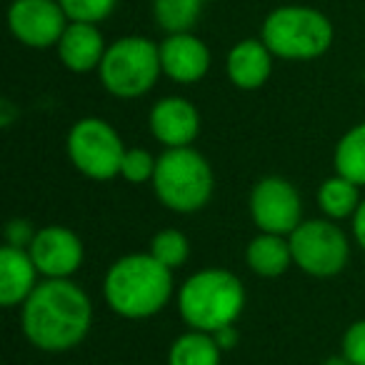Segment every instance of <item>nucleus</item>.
<instances>
[{
    "label": "nucleus",
    "instance_id": "1",
    "mask_svg": "<svg viewBox=\"0 0 365 365\" xmlns=\"http://www.w3.org/2000/svg\"><path fill=\"white\" fill-rule=\"evenodd\" d=\"M23 333L43 353H68L86 340L93 303L71 278H46L21 305Z\"/></svg>",
    "mask_w": 365,
    "mask_h": 365
},
{
    "label": "nucleus",
    "instance_id": "2",
    "mask_svg": "<svg viewBox=\"0 0 365 365\" xmlns=\"http://www.w3.org/2000/svg\"><path fill=\"white\" fill-rule=\"evenodd\" d=\"M108 308L128 320H145L160 313L173 295V270L150 253L118 258L103 280Z\"/></svg>",
    "mask_w": 365,
    "mask_h": 365
},
{
    "label": "nucleus",
    "instance_id": "3",
    "mask_svg": "<svg viewBox=\"0 0 365 365\" xmlns=\"http://www.w3.org/2000/svg\"><path fill=\"white\" fill-rule=\"evenodd\" d=\"M245 308V288L240 278L223 268L193 273L178 293V310L185 325L203 333H215L235 325Z\"/></svg>",
    "mask_w": 365,
    "mask_h": 365
},
{
    "label": "nucleus",
    "instance_id": "4",
    "mask_svg": "<svg viewBox=\"0 0 365 365\" xmlns=\"http://www.w3.org/2000/svg\"><path fill=\"white\" fill-rule=\"evenodd\" d=\"M153 193L168 210L190 215L210 203L215 190V175L208 158L195 148H165L158 155Z\"/></svg>",
    "mask_w": 365,
    "mask_h": 365
},
{
    "label": "nucleus",
    "instance_id": "5",
    "mask_svg": "<svg viewBox=\"0 0 365 365\" xmlns=\"http://www.w3.org/2000/svg\"><path fill=\"white\" fill-rule=\"evenodd\" d=\"M260 38L280 61H315L330 51L335 28L315 8L280 6L265 16Z\"/></svg>",
    "mask_w": 365,
    "mask_h": 365
},
{
    "label": "nucleus",
    "instance_id": "6",
    "mask_svg": "<svg viewBox=\"0 0 365 365\" xmlns=\"http://www.w3.org/2000/svg\"><path fill=\"white\" fill-rule=\"evenodd\" d=\"M160 73V46L140 36H125L110 43L98 68L103 88L123 101L150 93Z\"/></svg>",
    "mask_w": 365,
    "mask_h": 365
},
{
    "label": "nucleus",
    "instance_id": "7",
    "mask_svg": "<svg viewBox=\"0 0 365 365\" xmlns=\"http://www.w3.org/2000/svg\"><path fill=\"white\" fill-rule=\"evenodd\" d=\"M125 145L118 130L103 118H83L68 133V158L81 175L91 180H110L120 175Z\"/></svg>",
    "mask_w": 365,
    "mask_h": 365
},
{
    "label": "nucleus",
    "instance_id": "8",
    "mask_svg": "<svg viewBox=\"0 0 365 365\" xmlns=\"http://www.w3.org/2000/svg\"><path fill=\"white\" fill-rule=\"evenodd\" d=\"M293 263L313 278H333L343 273L350 258L348 235L333 220H303L288 235Z\"/></svg>",
    "mask_w": 365,
    "mask_h": 365
},
{
    "label": "nucleus",
    "instance_id": "9",
    "mask_svg": "<svg viewBox=\"0 0 365 365\" xmlns=\"http://www.w3.org/2000/svg\"><path fill=\"white\" fill-rule=\"evenodd\" d=\"M250 218L260 233L290 235L303 223V200L295 185L280 175L258 180L248 198Z\"/></svg>",
    "mask_w": 365,
    "mask_h": 365
},
{
    "label": "nucleus",
    "instance_id": "10",
    "mask_svg": "<svg viewBox=\"0 0 365 365\" xmlns=\"http://www.w3.org/2000/svg\"><path fill=\"white\" fill-rule=\"evenodd\" d=\"M68 16L58 0H13L8 8V28L13 38L28 48H53L68 28Z\"/></svg>",
    "mask_w": 365,
    "mask_h": 365
},
{
    "label": "nucleus",
    "instance_id": "11",
    "mask_svg": "<svg viewBox=\"0 0 365 365\" xmlns=\"http://www.w3.org/2000/svg\"><path fill=\"white\" fill-rule=\"evenodd\" d=\"M33 263L43 278H71L83 263V240L66 225L38 228L33 243L28 245Z\"/></svg>",
    "mask_w": 365,
    "mask_h": 365
},
{
    "label": "nucleus",
    "instance_id": "12",
    "mask_svg": "<svg viewBox=\"0 0 365 365\" xmlns=\"http://www.w3.org/2000/svg\"><path fill=\"white\" fill-rule=\"evenodd\" d=\"M150 133L165 148H188L200 133V113L188 98L168 96L150 108Z\"/></svg>",
    "mask_w": 365,
    "mask_h": 365
},
{
    "label": "nucleus",
    "instance_id": "13",
    "mask_svg": "<svg viewBox=\"0 0 365 365\" xmlns=\"http://www.w3.org/2000/svg\"><path fill=\"white\" fill-rule=\"evenodd\" d=\"M160 66L173 83L190 86L208 76L210 51L193 33H173L160 43Z\"/></svg>",
    "mask_w": 365,
    "mask_h": 365
},
{
    "label": "nucleus",
    "instance_id": "14",
    "mask_svg": "<svg viewBox=\"0 0 365 365\" xmlns=\"http://www.w3.org/2000/svg\"><path fill=\"white\" fill-rule=\"evenodd\" d=\"M273 58L275 56L263 43V38H245L235 43L225 58L228 81L240 91H258L273 73Z\"/></svg>",
    "mask_w": 365,
    "mask_h": 365
},
{
    "label": "nucleus",
    "instance_id": "15",
    "mask_svg": "<svg viewBox=\"0 0 365 365\" xmlns=\"http://www.w3.org/2000/svg\"><path fill=\"white\" fill-rule=\"evenodd\" d=\"M58 58L71 73L98 71L108 46L96 23H68L66 33L58 41Z\"/></svg>",
    "mask_w": 365,
    "mask_h": 365
},
{
    "label": "nucleus",
    "instance_id": "16",
    "mask_svg": "<svg viewBox=\"0 0 365 365\" xmlns=\"http://www.w3.org/2000/svg\"><path fill=\"white\" fill-rule=\"evenodd\" d=\"M38 268L33 263L28 248L3 245L0 248V303L6 308H16L28 300V295L38 285Z\"/></svg>",
    "mask_w": 365,
    "mask_h": 365
},
{
    "label": "nucleus",
    "instance_id": "17",
    "mask_svg": "<svg viewBox=\"0 0 365 365\" xmlns=\"http://www.w3.org/2000/svg\"><path fill=\"white\" fill-rule=\"evenodd\" d=\"M245 263L260 278H280L293 263L288 235L258 233L245 248Z\"/></svg>",
    "mask_w": 365,
    "mask_h": 365
},
{
    "label": "nucleus",
    "instance_id": "18",
    "mask_svg": "<svg viewBox=\"0 0 365 365\" xmlns=\"http://www.w3.org/2000/svg\"><path fill=\"white\" fill-rule=\"evenodd\" d=\"M220 345L213 333L193 330L178 335L168 350V365H220Z\"/></svg>",
    "mask_w": 365,
    "mask_h": 365
},
{
    "label": "nucleus",
    "instance_id": "19",
    "mask_svg": "<svg viewBox=\"0 0 365 365\" xmlns=\"http://www.w3.org/2000/svg\"><path fill=\"white\" fill-rule=\"evenodd\" d=\"M333 168L338 175L365 188V123H358L338 140L333 153Z\"/></svg>",
    "mask_w": 365,
    "mask_h": 365
},
{
    "label": "nucleus",
    "instance_id": "20",
    "mask_svg": "<svg viewBox=\"0 0 365 365\" xmlns=\"http://www.w3.org/2000/svg\"><path fill=\"white\" fill-rule=\"evenodd\" d=\"M360 200H363L360 198V185H355L353 180L338 175V173L328 178L318 190V205L330 220L353 218Z\"/></svg>",
    "mask_w": 365,
    "mask_h": 365
},
{
    "label": "nucleus",
    "instance_id": "21",
    "mask_svg": "<svg viewBox=\"0 0 365 365\" xmlns=\"http://www.w3.org/2000/svg\"><path fill=\"white\" fill-rule=\"evenodd\" d=\"M203 6L205 0H153V18L168 36L190 33L198 26Z\"/></svg>",
    "mask_w": 365,
    "mask_h": 365
},
{
    "label": "nucleus",
    "instance_id": "22",
    "mask_svg": "<svg viewBox=\"0 0 365 365\" xmlns=\"http://www.w3.org/2000/svg\"><path fill=\"white\" fill-rule=\"evenodd\" d=\"M148 253L153 255L155 260H160L165 268L175 270L180 265H185L190 255V243L188 238L175 228H165V230H158L150 240V250Z\"/></svg>",
    "mask_w": 365,
    "mask_h": 365
},
{
    "label": "nucleus",
    "instance_id": "23",
    "mask_svg": "<svg viewBox=\"0 0 365 365\" xmlns=\"http://www.w3.org/2000/svg\"><path fill=\"white\" fill-rule=\"evenodd\" d=\"M71 23H103L113 16L118 0H58Z\"/></svg>",
    "mask_w": 365,
    "mask_h": 365
},
{
    "label": "nucleus",
    "instance_id": "24",
    "mask_svg": "<svg viewBox=\"0 0 365 365\" xmlns=\"http://www.w3.org/2000/svg\"><path fill=\"white\" fill-rule=\"evenodd\" d=\"M155 163L158 158H153L143 148H125V155H123L120 163V175L128 182H135V185L150 182L153 175H155Z\"/></svg>",
    "mask_w": 365,
    "mask_h": 365
},
{
    "label": "nucleus",
    "instance_id": "25",
    "mask_svg": "<svg viewBox=\"0 0 365 365\" xmlns=\"http://www.w3.org/2000/svg\"><path fill=\"white\" fill-rule=\"evenodd\" d=\"M343 355L353 365H365V318L355 320L343 335Z\"/></svg>",
    "mask_w": 365,
    "mask_h": 365
},
{
    "label": "nucleus",
    "instance_id": "26",
    "mask_svg": "<svg viewBox=\"0 0 365 365\" xmlns=\"http://www.w3.org/2000/svg\"><path fill=\"white\" fill-rule=\"evenodd\" d=\"M38 230L28 223L26 218H13L6 228V243L8 245H16V248H28L36 238Z\"/></svg>",
    "mask_w": 365,
    "mask_h": 365
},
{
    "label": "nucleus",
    "instance_id": "27",
    "mask_svg": "<svg viewBox=\"0 0 365 365\" xmlns=\"http://www.w3.org/2000/svg\"><path fill=\"white\" fill-rule=\"evenodd\" d=\"M213 338H215V343L220 345V350H230V348H235L240 335H238V330H235V325H225V328L215 330Z\"/></svg>",
    "mask_w": 365,
    "mask_h": 365
},
{
    "label": "nucleus",
    "instance_id": "28",
    "mask_svg": "<svg viewBox=\"0 0 365 365\" xmlns=\"http://www.w3.org/2000/svg\"><path fill=\"white\" fill-rule=\"evenodd\" d=\"M353 235L360 248L365 250V198L360 200L358 210H355V215H353Z\"/></svg>",
    "mask_w": 365,
    "mask_h": 365
},
{
    "label": "nucleus",
    "instance_id": "29",
    "mask_svg": "<svg viewBox=\"0 0 365 365\" xmlns=\"http://www.w3.org/2000/svg\"><path fill=\"white\" fill-rule=\"evenodd\" d=\"M13 118H16V108H13V103L11 101H3V103H0V125L11 128Z\"/></svg>",
    "mask_w": 365,
    "mask_h": 365
},
{
    "label": "nucleus",
    "instance_id": "30",
    "mask_svg": "<svg viewBox=\"0 0 365 365\" xmlns=\"http://www.w3.org/2000/svg\"><path fill=\"white\" fill-rule=\"evenodd\" d=\"M320 365H353V363H350V360L345 358L343 353H340V355H330V358H325Z\"/></svg>",
    "mask_w": 365,
    "mask_h": 365
},
{
    "label": "nucleus",
    "instance_id": "31",
    "mask_svg": "<svg viewBox=\"0 0 365 365\" xmlns=\"http://www.w3.org/2000/svg\"><path fill=\"white\" fill-rule=\"evenodd\" d=\"M205 3H215V0H205Z\"/></svg>",
    "mask_w": 365,
    "mask_h": 365
}]
</instances>
